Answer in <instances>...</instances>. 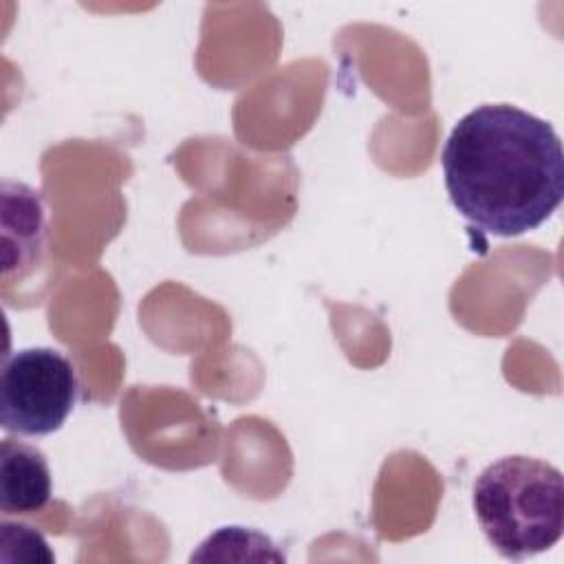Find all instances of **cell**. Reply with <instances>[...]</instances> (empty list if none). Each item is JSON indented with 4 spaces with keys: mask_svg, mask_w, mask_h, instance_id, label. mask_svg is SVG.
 Returning <instances> with one entry per match:
<instances>
[{
    "mask_svg": "<svg viewBox=\"0 0 564 564\" xmlns=\"http://www.w3.org/2000/svg\"><path fill=\"white\" fill-rule=\"evenodd\" d=\"M476 520L507 560H527L555 546L564 531V476L533 456H502L474 482Z\"/></svg>",
    "mask_w": 564,
    "mask_h": 564,
    "instance_id": "2",
    "label": "cell"
},
{
    "mask_svg": "<svg viewBox=\"0 0 564 564\" xmlns=\"http://www.w3.org/2000/svg\"><path fill=\"white\" fill-rule=\"evenodd\" d=\"M79 397L73 361L46 346L20 348L2 364L0 423L20 436H46L70 416Z\"/></svg>",
    "mask_w": 564,
    "mask_h": 564,
    "instance_id": "3",
    "label": "cell"
},
{
    "mask_svg": "<svg viewBox=\"0 0 564 564\" xmlns=\"http://www.w3.org/2000/svg\"><path fill=\"white\" fill-rule=\"evenodd\" d=\"M53 478L46 456L18 438L0 445V509L4 513H33L48 505Z\"/></svg>",
    "mask_w": 564,
    "mask_h": 564,
    "instance_id": "4",
    "label": "cell"
},
{
    "mask_svg": "<svg viewBox=\"0 0 564 564\" xmlns=\"http://www.w3.org/2000/svg\"><path fill=\"white\" fill-rule=\"evenodd\" d=\"M441 167L458 214L500 238L538 229L564 196L557 132L511 104H485L460 117L445 141Z\"/></svg>",
    "mask_w": 564,
    "mask_h": 564,
    "instance_id": "1",
    "label": "cell"
},
{
    "mask_svg": "<svg viewBox=\"0 0 564 564\" xmlns=\"http://www.w3.org/2000/svg\"><path fill=\"white\" fill-rule=\"evenodd\" d=\"M2 218H9L15 223V247L4 251V260H9L13 251H18V258L4 271V278H9L13 267H18V278H22L33 269V264L40 260L44 249L46 220H44V203L40 198V192L22 183L4 181L2 183Z\"/></svg>",
    "mask_w": 564,
    "mask_h": 564,
    "instance_id": "5",
    "label": "cell"
}]
</instances>
